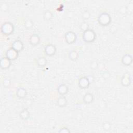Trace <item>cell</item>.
<instances>
[{
    "instance_id": "obj_31",
    "label": "cell",
    "mask_w": 133,
    "mask_h": 133,
    "mask_svg": "<svg viewBox=\"0 0 133 133\" xmlns=\"http://www.w3.org/2000/svg\"><path fill=\"white\" fill-rule=\"evenodd\" d=\"M87 78H88V80H89V82H90V84H91V83H92L94 82V81H95V77H94V76L93 75H89L87 76Z\"/></svg>"
},
{
    "instance_id": "obj_14",
    "label": "cell",
    "mask_w": 133,
    "mask_h": 133,
    "mask_svg": "<svg viewBox=\"0 0 133 133\" xmlns=\"http://www.w3.org/2000/svg\"><path fill=\"white\" fill-rule=\"evenodd\" d=\"M27 90L24 87H19L16 91V96L19 99H23L27 96Z\"/></svg>"
},
{
    "instance_id": "obj_26",
    "label": "cell",
    "mask_w": 133,
    "mask_h": 133,
    "mask_svg": "<svg viewBox=\"0 0 133 133\" xmlns=\"http://www.w3.org/2000/svg\"><path fill=\"white\" fill-rule=\"evenodd\" d=\"M59 133H70V129L66 127H63L59 130Z\"/></svg>"
},
{
    "instance_id": "obj_19",
    "label": "cell",
    "mask_w": 133,
    "mask_h": 133,
    "mask_svg": "<svg viewBox=\"0 0 133 133\" xmlns=\"http://www.w3.org/2000/svg\"><path fill=\"white\" fill-rule=\"evenodd\" d=\"M68 56H69V58L71 60L75 61L78 59V58L79 57V55L76 50H72L69 51Z\"/></svg>"
},
{
    "instance_id": "obj_5",
    "label": "cell",
    "mask_w": 133,
    "mask_h": 133,
    "mask_svg": "<svg viewBox=\"0 0 133 133\" xmlns=\"http://www.w3.org/2000/svg\"><path fill=\"white\" fill-rule=\"evenodd\" d=\"M131 83V77L130 73H125L122 76L121 79V84L124 87H128Z\"/></svg>"
},
{
    "instance_id": "obj_20",
    "label": "cell",
    "mask_w": 133,
    "mask_h": 133,
    "mask_svg": "<svg viewBox=\"0 0 133 133\" xmlns=\"http://www.w3.org/2000/svg\"><path fill=\"white\" fill-rule=\"evenodd\" d=\"M53 17V14L51 11L46 10L43 14V18L45 21H49Z\"/></svg>"
},
{
    "instance_id": "obj_30",
    "label": "cell",
    "mask_w": 133,
    "mask_h": 133,
    "mask_svg": "<svg viewBox=\"0 0 133 133\" xmlns=\"http://www.w3.org/2000/svg\"><path fill=\"white\" fill-rule=\"evenodd\" d=\"M120 11L122 13L125 14L127 11V8L125 6H123L120 8Z\"/></svg>"
},
{
    "instance_id": "obj_1",
    "label": "cell",
    "mask_w": 133,
    "mask_h": 133,
    "mask_svg": "<svg viewBox=\"0 0 133 133\" xmlns=\"http://www.w3.org/2000/svg\"><path fill=\"white\" fill-rule=\"evenodd\" d=\"M98 22L101 26H107L112 21L111 15L107 12H102L98 17Z\"/></svg>"
},
{
    "instance_id": "obj_25",
    "label": "cell",
    "mask_w": 133,
    "mask_h": 133,
    "mask_svg": "<svg viewBox=\"0 0 133 133\" xmlns=\"http://www.w3.org/2000/svg\"><path fill=\"white\" fill-rule=\"evenodd\" d=\"M90 16H91V14L88 10H84L82 13V18L85 20H88L90 18Z\"/></svg>"
},
{
    "instance_id": "obj_4",
    "label": "cell",
    "mask_w": 133,
    "mask_h": 133,
    "mask_svg": "<svg viewBox=\"0 0 133 133\" xmlns=\"http://www.w3.org/2000/svg\"><path fill=\"white\" fill-rule=\"evenodd\" d=\"M65 40L66 43L71 44L75 43L77 39V35L76 33L73 31H68L64 35Z\"/></svg>"
},
{
    "instance_id": "obj_28",
    "label": "cell",
    "mask_w": 133,
    "mask_h": 133,
    "mask_svg": "<svg viewBox=\"0 0 133 133\" xmlns=\"http://www.w3.org/2000/svg\"><path fill=\"white\" fill-rule=\"evenodd\" d=\"M102 77L103 78L107 79L110 77V73L108 71H105L102 73Z\"/></svg>"
},
{
    "instance_id": "obj_10",
    "label": "cell",
    "mask_w": 133,
    "mask_h": 133,
    "mask_svg": "<svg viewBox=\"0 0 133 133\" xmlns=\"http://www.w3.org/2000/svg\"><path fill=\"white\" fill-rule=\"evenodd\" d=\"M122 63L125 66H129L132 64V57L129 54H126L123 56L121 59Z\"/></svg>"
},
{
    "instance_id": "obj_6",
    "label": "cell",
    "mask_w": 133,
    "mask_h": 133,
    "mask_svg": "<svg viewBox=\"0 0 133 133\" xmlns=\"http://www.w3.org/2000/svg\"><path fill=\"white\" fill-rule=\"evenodd\" d=\"M19 56V52L15 49L10 47L8 48L6 52V57L9 59L11 61L16 60Z\"/></svg>"
},
{
    "instance_id": "obj_15",
    "label": "cell",
    "mask_w": 133,
    "mask_h": 133,
    "mask_svg": "<svg viewBox=\"0 0 133 133\" xmlns=\"http://www.w3.org/2000/svg\"><path fill=\"white\" fill-rule=\"evenodd\" d=\"M94 99V95L90 92H86L83 97V101L86 104H90L93 102Z\"/></svg>"
},
{
    "instance_id": "obj_2",
    "label": "cell",
    "mask_w": 133,
    "mask_h": 133,
    "mask_svg": "<svg viewBox=\"0 0 133 133\" xmlns=\"http://www.w3.org/2000/svg\"><path fill=\"white\" fill-rule=\"evenodd\" d=\"M82 38L86 43H92L96 38V33L92 29H88L83 32Z\"/></svg>"
},
{
    "instance_id": "obj_21",
    "label": "cell",
    "mask_w": 133,
    "mask_h": 133,
    "mask_svg": "<svg viewBox=\"0 0 133 133\" xmlns=\"http://www.w3.org/2000/svg\"><path fill=\"white\" fill-rule=\"evenodd\" d=\"M24 26L26 29H31L34 26V22L31 19H28L25 21Z\"/></svg>"
},
{
    "instance_id": "obj_12",
    "label": "cell",
    "mask_w": 133,
    "mask_h": 133,
    "mask_svg": "<svg viewBox=\"0 0 133 133\" xmlns=\"http://www.w3.org/2000/svg\"><path fill=\"white\" fill-rule=\"evenodd\" d=\"M41 41V38L36 33L32 34L29 38V43L30 44L34 46L38 45Z\"/></svg>"
},
{
    "instance_id": "obj_18",
    "label": "cell",
    "mask_w": 133,
    "mask_h": 133,
    "mask_svg": "<svg viewBox=\"0 0 133 133\" xmlns=\"http://www.w3.org/2000/svg\"><path fill=\"white\" fill-rule=\"evenodd\" d=\"M36 63L39 67L43 68L47 63V60L44 57H39L36 60Z\"/></svg>"
},
{
    "instance_id": "obj_17",
    "label": "cell",
    "mask_w": 133,
    "mask_h": 133,
    "mask_svg": "<svg viewBox=\"0 0 133 133\" xmlns=\"http://www.w3.org/2000/svg\"><path fill=\"white\" fill-rule=\"evenodd\" d=\"M30 116V112L29 111L28 109L26 108H24L19 113V117L22 120L25 121L28 119Z\"/></svg>"
},
{
    "instance_id": "obj_13",
    "label": "cell",
    "mask_w": 133,
    "mask_h": 133,
    "mask_svg": "<svg viewBox=\"0 0 133 133\" xmlns=\"http://www.w3.org/2000/svg\"><path fill=\"white\" fill-rule=\"evenodd\" d=\"M58 93L61 96H64L69 91V87L65 84H61L57 88Z\"/></svg>"
},
{
    "instance_id": "obj_24",
    "label": "cell",
    "mask_w": 133,
    "mask_h": 133,
    "mask_svg": "<svg viewBox=\"0 0 133 133\" xmlns=\"http://www.w3.org/2000/svg\"><path fill=\"white\" fill-rule=\"evenodd\" d=\"M11 81L9 78L5 77L3 80V85L5 88H9L11 85Z\"/></svg>"
},
{
    "instance_id": "obj_29",
    "label": "cell",
    "mask_w": 133,
    "mask_h": 133,
    "mask_svg": "<svg viewBox=\"0 0 133 133\" xmlns=\"http://www.w3.org/2000/svg\"><path fill=\"white\" fill-rule=\"evenodd\" d=\"M8 8V6L7 5V4L6 3H2L1 4V9L2 10H4V11H5V10H7Z\"/></svg>"
},
{
    "instance_id": "obj_16",
    "label": "cell",
    "mask_w": 133,
    "mask_h": 133,
    "mask_svg": "<svg viewBox=\"0 0 133 133\" xmlns=\"http://www.w3.org/2000/svg\"><path fill=\"white\" fill-rule=\"evenodd\" d=\"M68 100L64 96H61L59 97L57 100V105L60 108H63L67 105Z\"/></svg>"
},
{
    "instance_id": "obj_23",
    "label": "cell",
    "mask_w": 133,
    "mask_h": 133,
    "mask_svg": "<svg viewBox=\"0 0 133 133\" xmlns=\"http://www.w3.org/2000/svg\"><path fill=\"white\" fill-rule=\"evenodd\" d=\"M102 128L105 131H109L111 129L112 125L109 121H104L102 124Z\"/></svg>"
},
{
    "instance_id": "obj_27",
    "label": "cell",
    "mask_w": 133,
    "mask_h": 133,
    "mask_svg": "<svg viewBox=\"0 0 133 133\" xmlns=\"http://www.w3.org/2000/svg\"><path fill=\"white\" fill-rule=\"evenodd\" d=\"M98 67V63L97 61H94L91 62V63H90V68L92 69L95 70V69H97Z\"/></svg>"
},
{
    "instance_id": "obj_8",
    "label": "cell",
    "mask_w": 133,
    "mask_h": 133,
    "mask_svg": "<svg viewBox=\"0 0 133 133\" xmlns=\"http://www.w3.org/2000/svg\"><path fill=\"white\" fill-rule=\"evenodd\" d=\"M11 65V60L7 57H3L0 61V67L2 69L6 70L10 68Z\"/></svg>"
},
{
    "instance_id": "obj_9",
    "label": "cell",
    "mask_w": 133,
    "mask_h": 133,
    "mask_svg": "<svg viewBox=\"0 0 133 133\" xmlns=\"http://www.w3.org/2000/svg\"><path fill=\"white\" fill-rule=\"evenodd\" d=\"M90 83L87 76H82L78 79V86L81 89L88 88Z\"/></svg>"
},
{
    "instance_id": "obj_7",
    "label": "cell",
    "mask_w": 133,
    "mask_h": 133,
    "mask_svg": "<svg viewBox=\"0 0 133 133\" xmlns=\"http://www.w3.org/2000/svg\"><path fill=\"white\" fill-rule=\"evenodd\" d=\"M44 52L47 56H52L56 53L57 48L55 45L52 44H48L45 46Z\"/></svg>"
},
{
    "instance_id": "obj_3",
    "label": "cell",
    "mask_w": 133,
    "mask_h": 133,
    "mask_svg": "<svg viewBox=\"0 0 133 133\" xmlns=\"http://www.w3.org/2000/svg\"><path fill=\"white\" fill-rule=\"evenodd\" d=\"M14 30L15 27L13 23L9 21L4 22L1 27V32L5 35H10L12 34Z\"/></svg>"
},
{
    "instance_id": "obj_11",
    "label": "cell",
    "mask_w": 133,
    "mask_h": 133,
    "mask_svg": "<svg viewBox=\"0 0 133 133\" xmlns=\"http://www.w3.org/2000/svg\"><path fill=\"white\" fill-rule=\"evenodd\" d=\"M12 48L15 49L19 52L21 51L24 48V44L23 42L20 39L15 40L11 44V47Z\"/></svg>"
},
{
    "instance_id": "obj_22",
    "label": "cell",
    "mask_w": 133,
    "mask_h": 133,
    "mask_svg": "<svg viewBox=\"0 0 133 133\" xmlns=\"http://www.w3.org/2000/svg\"><path fill=\"white\" fill-rule=\"evenodd\" d=\"M79 28H80V30L81 31H82L83 32L85 31L86 30H88V29H89V24L86 21H83L81 24H80V25H79Z\"/></svg>"
}]
</instances>
